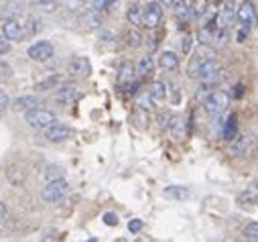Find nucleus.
I'll return each instance as SVG.
<instances>
[{
    "instance_id": "nucleus-23",
    "label": "nucleus",
    "mask_w": 258,
    "mask_h": 242,
    "mask_svg": "<svg viewBox=\"0 0 258 242\" xmlns=\"http://www.w3.org/2000/svg\"><path fill=\"white\" fill-rule=\"evenodd\" d=\"M59 82H61L59 76H49L47 80L39 82V84L35 86V90H37V92H49V90H55V88L59 86Z\"/></svg>"
},
{
    "instance_id": "nucleus-5",
    "label": "nucleus",
    "mask_w": 258,
    "mask_h": 242,
    "mask_svg": "<svg viewBox=\"0 0 258 242\" xmlns=\"http://www.w3.org/2000/svg\"><path fill=\"white\" fill-rule=\"evenodd\" d=\"M236 21L240 23V27H246L248 31L252 27H256V21H258V15H256V7L252 0H242L238 11H236Z\"/></svg>"
},
{
    "instance_id": "nucleus-33",
    "label": "nucleus",
    "mask_w": 258,
    "mask_h": 242,
    "mask_svg": "<svg viewBox=\"0 0 258 242\" xmlns=\"http://www.w3.org/2000/svg\"><path fill=\"white\" fill-rule=\"evenodd\" d=\"M41 29H43V23H41V19H37V17H31V19L27 21V27H25V35H37Z\"/></svg>"
},
{
    "instance_id": "nucleus-41",
    "label": "nucleus",
    "mask_w": 258,
    "mask_h": 242,
    "mask_svg": "<svg viewBox=\"0 0 258 242\" xmlns=\"http://www.w3.org/2000/svg\"><path fill=\"white\" fill-rule=\"evenodd\" d=\"M11 39H7L5 35H0V55H7L11 51Z\"/></svg>"
},
{
    "instance_id": "nucleus-6",
    "label": "nucleus",
    "mask_w": 258,
    "mask_h": 242,
    "mask_svg": "<svg viewBox=\"0 0 258 242\" xmlns=\"http://www.w3.org/2000/svg\"><path fill=\"white\" fill-rule=\"evenodd\" d=\"M53 53H55V49H53V45L49 41H37L27 51V55L33 59V62H39V64L49 62V59L53 57Z\"/></svg>"
},
{
    "instance_id": "nucleus-28",
    "label": "nucleus",
    "mask_w": 258,
    "mask_h": 242,
    "mask_svg": "<svg viewBox=\"0 0 258 242\" xmlns=\"http://www.w3.org/2000/svg\"><path fill=\"white\" fill-rule=\"evenodd\" d=\"M196 55H198L200 59H204V62H208V59H216L218 51H216V47H212V45H200L198 51H196Z\"/></svg>"
},
{
    "instance_id": "nucleus-1",
    "label": "nucleus",
    "mask_w": 258,
    "mask_h": 242,
    "mask_svg": "<svg viewBox=\"0 0 258 242\" xmlns=\"http://www.w3.org/2000/svg\"><path fill=\"white\" fill-rule=\"evenodd\" d=\"M230 106V94L226 90H214L206 100H204V110L210 116H222Z\"/></svg>"
},
{
    "instance_id": "nucleus-20",
    "label": "nucleus",
    "mask_w": 258,
    "mask_h": 242,
    "mask_svg": "<svg viewBox=\"0 0 258 242\" xmlns=\"http://www.w3.org/2000/svg\"><path fill=\"white\" fill-rule=\"evenodd\" d=\"M149 98L153 100V104L163 102V100L167 98V84H165V82H155V84L151 86V90H149Z\"/></svg>"
},
{
    "instance_id": "nucleus-40",
    "label": "nucleus",
    "mask_w": 258,
    "mask_h": 242,
    "mask_svg": "<svg viewBox=\"0 0 258 242\" xmlns=\"http://www.w3.org/2000/svg\"><path fill=\"white\" fill-rule=\"evenodd\" d=\"M143 226H145V222H143V220H139V218H135V220L128 222V230H131L133 234L141 232V230H143Z\"/></svg>"
},
{
    "instance_id": "nucleus-35",
    "label": "nucleus",
    "mask_w": 258,
    "mask_h": 242,
    "mask_svg": "<svg viewBox=\"0 0 258 242\" xmlns=\"http://www.w3.org/2000/svg\"><path fill=\"white\" fill-rule=\"evenodd\" d=\"M133 123L137 129H147V123H149V118H147V110H137L135 116H133Z\"/></svg>"
},
{
    "instance_id": "nucleus-2",
    "label": "nucleus",
    "mask_w": 258,
    "mask_h": 242,
    "mask_svg": "<svg viewBox=\"0 0 258 242\" xmlns=\"http://www.w3.org/2000/svg\"><path fill=\"white\" fill-rule=\"evenodd\" d=\"M25 120H27V125L37 129V131H45L47 127L55 125L57 123V116L51 112V110H45V108H33L29 112H25Z\"/></svg>"
},
{
    "instance_id": "nucleus-14",
    "label": "nucleus",
    "mask_w": 258,
    "mask_h": 242,
    "mask_svg": "<svg viewBox=\"0 0 258 242\" xmlns=\"http://www.w3.org/2000/svg\"><path fill=\"white\" fill-rule=\"evenodd\" d=\"M234 17H236V11H234L232 3H224L222 9H220V13H218V27L220 29H228L232 25Z\"/></svg>"
},
{
    "instance_id": "nucleus-32",
    "label": "nucleus",
    "mask_w": 258,
    "mask_h": 242,
    "mask_svg": "<svg viewBox=\"0 0 258 242\" xmlns=\"http://www.w3.org/2000/svg\"><path fill=\"white\" fill-rule=\"evenodd\" d=\"M202 64H204V59H200L198 55H193L191 62H189V66H187V76H189V78H198V72H200Z\"/></svg>"
},
{
    "instance_id": "nucleus-17",
    "label": "nucleus",
    "mask_w": 258,
    "mask_h": 242,
    "mask_svg": "<svg viewBox=\"0 0 258 242\" xmlns=\"http://www.w3.org/2000/svg\"><path fill=\"white\" fill-rule=\"evenodd\" d=\"M143 17H145V7L141 5H131V9L126 11V21L133 27H143Z\"/></svg>"
},
{
    "instance_id": "nucleus-46",
    "label": "nucleus",
    "mask_w": 258,
    "mask_h": 242,
    "mask_svg": "<svg viewBox=\"0 0 258 242\" xmlns=\"http://www.w3.org/2000/svg\"><path fill=\"white\" fill-rule=\"evenodd\" d=\"M80 3H82V5H86V3H92V0H80Z\"/></svg>"
},
{
    "instance_id": "nucleus-39",
    "label": "nucleus",
    "mask_w": 258,
    "mask_h": 242,
    "mask_svg": "<svg viewBox=\"0 0 258 242\" xmlns=\"http://www.w3.org/2000/svg\"><path fill=\"white\" fill-rule=\"evenodd\" d=\"M9 108H11V98H9V94L3 88H0V112H5Z\"/></svg>"
},
{
    "instance_id": "nucleus-34",
    "label": "nucleus",
    "mask_w": 258,
    "mask_h": 242,
    "mask_svg": "<svg viewBox=\"0 0 258 242\" xmlns=\"http://www.w3.org/2000/svg\"><path fill=\"white\" fill-rule=\"evenodd\" d=\"M116 3H118V0H92V7L98 13H106V11H112V7Z\"/></svg>"
},
{
    "instance_id": "nucleus-29",
    "label": "nucleus",
    "mask_w": 258,
    "mask_h": 242,
    "mask_svg": "<svg viewBox=\"0 0 258 242\" xmlns=\"http://www.w3.org/2000/svg\"><path fill=\"white\" fill-rule=\"evenodd\" d=\"M222 137H224L226 141H232V139L236 137V116H230L228 123H226V127H222Z\"/></svg>"
},
{
    "instance_id": "nucleus-4",
    "label": "nucleus",
    "mask_w": 258,
    "mask_h": 242,
    "mask_svg": "<svg viewBox=\"0 0 258 242\" xmlns=\"http://www.w3.org/2000/svg\"><path fill=\"white\" fill-rule=\"evenodd\" d=\"M163 15H165V7L159 3V0H151V3L145 7V17H143V27L155 31L161 23H163Z\"/></svg>"
},
{
    "instance_id": "nucleus-24",
    "label": "nucleus",
    "mask_w": 258,
    "mask_h": 242,
    "mask_svg": "<svg viewBox=\"0 0 258 242\" xmlns=\"http://www.w3.org/2000/svg\"><path fill=\"white\" fill-rule=\"evenodd\" d=\"M21 13H23V9L19 3H7L3 9V19H19Z\"/></svg>"
},
{
    "instance_id": "nucleus-11",
    "label": "nucleus",
    "mask_w": 258,
    "mask_h": 242,
    "mask_svg": "<svg viewBox=\"0 0 258 242\" xmlns=\"http://www.w3.org/2000/svg\"><path fill=\"white\" fill-rule=\"evenodd\" d=\"M80 98H82V92H80V88H76V86H63V88L57 90V96H55V100H57L59 104H63V106H72V104H76Z\"/></svg>"
},
{
    "instance_id": "nucleus-45",
    "label": "nucleus",
    "mask_w": 258,
    "mask_h": 242,
    "mask_svg": "<svg viewBox=\"0 0 258 242\" xmlns=\"http://www.w3.org/2000/svg\"><path fill=\"white\" fill-rule=\"evenodd\" d=\"M159 3H161L163 7H169V9H173V7H175V3H177V0H159Z\"/></svg>"
},
{
    "instance_id": "nucleus-13",
    "label": "nucleus",
    "mask_w": 258,
    "mask_h": 242,
    "mask_svg": "<svg viewBox=\"0 0 258 242\" xmlns=\"http://www.w3.org/2000/svg\"><path fill=\"white\" fill-rule=\"evenodd\" d=\"M37 106H41V100L37 96H21L15 102H11V108L15 112H29V110H33Z\"/></svg>"
},
{
    "instance_id": "nucleus-31",
    "label": "nucleus",
    "mask_w": 258,
    "mask_h": 242,
    "mask_svg": "<svg viewBox=\"0 0 258 242\" xmlns=\"http://www.w3.org/2000/svg\"><path fill=\"white\" fill-rule=\"evenodd\" d=\"M63 175H66V171H63V167H59V165H47V167H45V179H47V181L61 179Z\"/></svg>"
},
{
    "instance_id": "nucleus-42",
    "label": "nucleus",
    "mask_w": 258,
    "mask_h": 242,
    "mask_svg": "<svg viewBox=\"0 0 258 242\" xmlns=\"http://www.w3.org/2000/svg\"><path fill=\"white\" fill-rule=\"evenodd\" d=\"M102 220H104L106 226H116V224H118V216H116L114 212H106V214L102 216Z\"/></svg>"
},
{
    "instance_id": "nucleus-19",
    "label": "nucleus",
    "mask_w": 258,
    "mask_h": 242,
    "mask_svg": "<svg viewBox=\"0 0 258 242\" xmlns=\"http://www.w3.org/2000/svg\"><path fill=\"white\" fill-rule=\"evenodd\" d=\"M159 66H161L163 70H167V72H175V70L179 68V57H177V53H173V51H165V53H161V57H159Z\"/></svg>"
},
{
    "instance_id": "nucleus-43",
    "label": "nucleus",
    "mask_w": 258,
    "mask_h": 242,
    "mask_svg": "<svg viewBox=\"0 0 258 242\" xmlns=\"http://www.w3.org/2000/svg\"><path fill=\"white\" fill-rule=\"evenodd\" d=\"M169 118H171V112H161V114L157 116V123H159V127H161V129H167Z\"/></svg>"
},
{
    "instance_id": "nucleus-38",
    "label": "nucleus",
    "mask_w": 258,
    "mask_h": 242,
    "mask_svg": "<svg viewBox=\"0 0 258 242\" xmlns=\"http://www.w3.org/2000/svg\"><path fill=\"white\" fill-rule=\"evenodd\" d=\"M181 49H183V53H185V55H189V53H191V49H193V35H183Z\"/></svg>"
},
{
    "instance_id": "nucleus-3",
    "label": "nucleus",
    "mask_w": 258,
    "mask_h": 242,
    "mask_svg": "<svg viewBox=\"0 0 258 242\" xmlns=\"http://www.w3.org/2000/svg\"><path fill=\"white\" fill-rule=\"evenodd\" d=\"M68 192H70V184L61 177V179L47 181V186H45L43 192H41V198H43V202H47V204H57V202H61L63 198L68 196Z\"/></svg>"
},
{
    "instance_id": "nucleus-37",
    "label": "nucleus",
    "mask_w": 258,
    "mask_h": 242,
    "mask_svg": "<svg viewBox=\"0 0 258 242\" xmlns=\"http://www.w3.org/2000/svg\"><path fill=\"white\" fill-rule=\"evenodd\" d=\"M198 39H200V45H212V29H202L198 33Z\"/></svg>"
},
{
    "instance_id": "nucleus-44",
    "label": "nucleus",
    "mask_w": 258,
    "mask_h": 242,
    "mask_svg": "<svg viewBox=\"0 0 258 242\" xmlns=\"http://www.w3.org/2000/svg\"><path fill=\"white\" fill-rule=\"evenodd\" d=\"M7 214H9V210H7V204H3V202H0V222H5Z\"/></svg>"
},
{
    "instance_id": "nucleus-36",
    "label": "nucleus",
    "mask_w": 258,
    "mask_h": 242,
    "mask_svg": "<svg viewBox=\"0 0 258 242\" xmlns=\"http://www.w3.org/2000/svg\"><path fill=\"white\" fill-rule=\"evenodd\" d=\"M244 238L258 242V222H250V224L244 228Z\"/></svg>"
},
{
    "instance_id": "nucleus-8",
    "label": "nucleus",
    "mask_w": 258,
    "mask_h": 242,
    "mask_svg": "<svg viewBox=\"0 0 258 242\" xmlns=\"http://www.w3.org/2000/svg\"><path fill=\"white\" fill-rule=\"evenodd\" d=\"M0 29H3V35L11 41H19L25 37V25L19 19H3Z\"/></svg>"
},
{
    "instance_id": "nucleus-27",
    "label": "nucleus",
    "mask_w": 258,
    "mask_h": 242,
    "mask_svg": "<svg viewBox=\"0 0 258 242\" xmlns=\"http://www.w3.org/2000/svg\"><path fill=\"white\" fill-rule=\"evenodd\" d=\"M35 9L45 15H53L57 11V0H35Z\"/></svg>"
},
{
    "instance_id": "nucleus-16",
    "label": "nucleus",
    "mask_w": 258,
    "mask_h": 242,
    "mask_svg": "<svg viewBox=\"0 0 258 242\" xmlns=\"http://www.w3.org/2000/svg\"><path fill=\"white\" fill-rule=\"evenodd\" d=\"M135 78H137V70H135V66L131 62H124L118 68V84L120 86H126V84L135 82Z\"/></svg>"
},
{
    "instance_id": "nucleus-7",
    "label": "nucleus",
    "mask_w": 258,
    "mask_h": 242,
    "mask_svg": "<svg viewBox=\"0 0 258 242\" xmlns=\"http://www.w3.org/2000/svg\"><path fill=\"white\" fill-rule=\"evenodd\" d=\"M43 135H45V139H47L49 143H63V141L72 139L74 131H72L70 127H66V125H61V123H55V125L47 127V129L43 131Z\"/></svg>"
},
{
    "instance_id": "nucleus-30",
    "label": "nucleus",
    "mask_w": 258,
    "mask_h": 242,
    "mask_svg": "<svg viewBox=\"0 0 258 242\" xmlns=\"http://www.w3.org/2000/svg\"><path fill=\"white\" fill-rule=\"evenodd\" d=\"M238 202L242 206H254V204H258V194L254 190H246V192H242L238 196Z\"/></svg>"
},
{
    "instance_id": "nucleus-9",
    "label": "nucleus",
    "mask_w": 258,
    "mask_h": 242,
    "mask_svg": "<svg viewBox=\"0 0 258 242\" xmlns=\"http://www.w3.org/2000/svg\"><path fill=\"white\" fill-rule=\"evenodd\" d=\"M68 74L72 78H88L92 74V64L88 57H74L70 66H68Z\"/></svg>"
},
{
    "instance_id": "nucleus-25",
    "label": "nucleus",
    "mask_w": 258,
    "mask_h": 242,
    "mask_svg": "<svg viewBox=\"0 0 258 242\" xmlns=\"http://www.w3.org/2000/svg\"><path fill=\"white\" fill-rule=\"evenodd\" d=\"M228 43V31L226 29H216V31H212V47H224Z\"/></svg>"
},
{
    "instance_id": "nucleus-21",
    "label": "nucleus",
    "mask_w": 258,
    "mask_h": 242,
    "mask_svg": "<svg viewBox=\"0 0 258 242\" xmlns=\"http://www.w3.org/2000/svg\"><path fill=\"white\" fill-rule=\"evenodd\" d=\"M153 70H155V59H153L151 55H147V57H141V64H139V70H137V74H139L141 78H149V76L153 74Z\"/></svg>"
},
{
    "instance_id": "nucleus-15",
    "label": "nucleus",
    "mask_w": 258,
    "mask_h": 242,
    "mask_svg": "<svg viewBox=\"0 0 258 242\" xmlns=\"http://www.w3.org/2000/svg\"><path fill=\"white\" fill-rule=\"evenodd\" d=\"M163 196H165L167 200H175V202H185V200H189L191 192H189V188H185V186H171V188H165Z\"/></svg>"
},
{
    "instance_id": "nucleus-26",
    "label": "nucleus",
    "mask_w": 258,
    "mask_h": 242,
    "mask_svg": "<svg viewBox=\"0 0 258 242\" xmlns=\"http://www.w3.org/2000/svg\"><path fill=\"white\" fill-rule=\"evenodd\" d=\"M84 25H86L88 29H100V25H102V17H100V13H98V11H90V13H86V17H84Z\"/></svg>"
},
{
    "instance_id": "nucleus-12",
    "label": "nucleus",
    "mask_w": 258,
    "mask_h": 242,
    "mask_svg": "<svg viewBox=\"0 0 258 242\" xmlns=\"http://www.w3.org/2000/svg\"><path fill=\"white\" fill-rule=\"evenodd\" d=\"M173 11L181 23H189L193 17H196V5H193V0H177Z\"/></svg>"
},
{
    "instance_id": "nucleus-10",
    "label": "nucleus",
    "mask_w": 258,
    "mask_h": 242,
    "mask_svg": "<svg viewBox=\"0 0 258 242\" xmlns=\"http://www.w3.org/2000/svg\"><path fill=\"white\" fill-rule=\"evenodd\" d=\"M252 135H236L232 141H230V155H234V157H238V155H246V153H250V149H252Z\"/></svg>"
},
{
    "instance_id": "nucleus-18",
    "label": "nucleus",
    "mask_w": 258,
    "mask_h": 242,
    "mask_svg": "<svg viewBox=\"0 0 258 242\" xmlns=\"http://www.w3.org/2000/svg\"><path fill=\"white\" fill-rule=\"evenodd\" d=\"M7 179L11 181L13 186H23L25 181H27V171L23 169V167H19V165H11L9 169H7Z\"/></svg>"
},
{
    "instance_id": "nucleus-22",
    "label": "nucleus",
    "mask_w": 258,
    "mask_h": 242,
    "mask_svg": "<svg viewBox=\"0 0 258 242\" xmlns=\"http://www.w3.org/2000/svg\"><path fill=\"white\" fill-rule=\"evenodd\" d=\"M143 35H141V31H137V27L135 29H131L126 33V45L128 47H133V49H139L141 45H143Z\"/></svg>"
}]
</instances>
